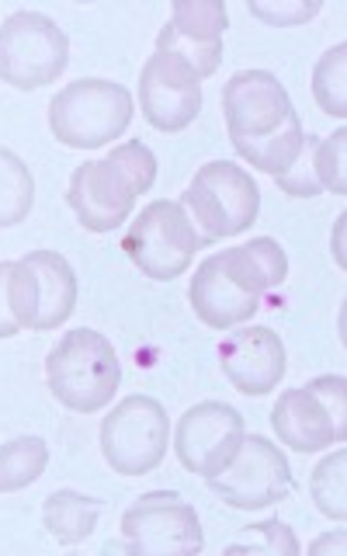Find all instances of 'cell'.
<instances>
[{"label": "cell", "instance_id": "cell-1", "mask_svg": "<svg viewBox=\"0 0 347 556\" xmlns=\"http://www.w3.org/2000/svg\"><path fill=\"white\" fill-rule=\"evenodd\" d=\"M222 115L233 150L250 167L285 174L306 143V129L292 98L268 70H240L222 87Z\"/></svg>", "mask_w": 347, "mask_h": 556}, {"label": "cell", "instance_id": "cell-2", "mask_svg": "<svg viewBox=\"0 0 347 556\" xmlns=\"http://www.w3.org/2000/svg\"><path fill=\"white\" fill-rule=\"evenodd\" d=\"M288 278L285 248L271 237H257L233 251L205 257L188 286L195 317L213 330L247 324L265 306V295Z\"/></svg>", "mask_w": 347, "mask_h": 556}, {"label": "cell", "instance_id": "cell-3", "mask_svg": "<svg viewBox=\"0 0 347 556\" xmlns=\"http://www.w3.org/2000/svg\"><path fill=\"white\" fill-rule=\"evenodd\" d=\"M156 181V156L146 143L112 147L101 161H83L66 185V202L77 213L80 226L91 233H112L129 223L136 199L146 195Z\"/></svg>", "mask_w": 347, "mask_h": 556}, {"label": "cell", "instance_id": "cell-4", "mask_svg": "<svg viewBox=\"0 0 347 556\" xmlns=\"http://www.w3.org/2000/svg\"><path fill=\"white\" fill-rule=\"evenodd\" d=\"M46 382L63 407L77 414H98L118 393L121 362L101 330L77 327L46 355Z\"/></svg>", "mask_w": 347, "mask_h": 556}, {"label": "cell", "instance_id": "cell-5", "mask_svg": "<svg viewBox=\"0 0 347 556\" xmlns=\"http://www.w3.org/2000/svg\"><path fill=\"white\" fill-rule=\"evenodd\" d=\"M136 101L129 87L104 77L66 84L49 101V129L69 150H98L129 129Z\"/></svg>", "mask_w": 347, "mask_h": 556}, {"label": "cell", "instance_id": "cell-6", "mask_svg": "<svg viewBox=\"0 0 347 556\" xmlns=\"http://www.w3.org/2000/svg\"><path fill=\"white\" fill-rule=\"evenodd\" d=\"M184 213L202 233L205 248L219 243L226 237L243 233L260 213V188L250 178V170H243L230 161H208L195 170L188 191H184Z\"/></svg>", "mask_w": 347, "mask_h": 556}, {"label": "cell", "instance_id": "cell-7", "mask_svg": "<svg viewBox=\"0 0 347 556\" xmlns=\"http://www.w3.org/2000/svg\"><path fill=\"white\" fill-rule=\"evenodd\" d=\"M121 251L153 282H170L191 268L195 254L205 251V240L195 230V223L188 219L181 202L156 199L129 223L126 237H121Z\"/></svg>", "mask_w": 347, "mask_h": 556}, {"label": "cell", "instance_id": "cell-8", "mask_svg": "<svg viewBox=\"0 0 347 556\" xmlns=\"http://www.w3.org/2000/svg\"><path fill=\"white\" fill-rule=\"evenodd\" d=\"M271 428L295 452H320L347 439V382L320 376L306 387L285 390L271 410Z\"/></svg>", "mask_w": 347, "mask_h": 556}, {"label": "cell", "instance_id": "cell-9", "mask_svg": "<svg viewBox=\"0 0 347 556\" xmlns=\"http://www.w3.org/2000/svg\"><path fill=\"white\" fill-rule=\"evenodd\" d=\"M69 63L66 31L42 11H14L0 25V80L17 91L56 84Z\"/></svg>", "mask_w": 347, "mask_h": 556}, {"label": "cell", "instance_id": "cell-10", "mask_svg": "<svg viewBox=\"0 0 347 556\" xmlns=\"http://www.w3.org/2000/svg\"><path fill=\"white\" fill-rule=\"evenodd\" d=\"M167 410L153 396H126L101 421V456L121 477H146L167 456Z\"/></svg>", "mask_w": 347, "mask_h": 556}, {"label": "cell", "instance_id": "cell-11", "mask_svg": "<svg viewBox=\"0 0 347 556\" xmlns=\"http://www.w3.org/2000/svg\"><path fill=\"white\" fill-rule=\"evenodd\" d=\"M121 546L132 556H198L205 546L195 504L174 491H150L121 515Z\"/></svg>", "mask_w": 347, "mask_h": 556}, {"label": "cell", "instance_id": "cell-12", "mask_svg": "<svg viewBox=\"0 0 347 556\" xmlns=\"http://www.w3.org/2000/svg\"><path fill=\"white\" fill-rule=\"evenodd\" d=\"M208 491L236 511H260L285 501L295 491V480L282 448L260 439V434H250V439L243 434L233 463L208 480Z\"/></svg>", "mask_w": 347, "mask_h": 556}, {"label": "cell", "instance_id": "cell-13", "mask_svg": "<svg viewBox=\"0 0 347 556\" xmlns=\"http://www.w3.org/2000/svg\"><path fill=\"white\" fill-rule=\"evenodd\" d=\"M243 434L247 431H243V417L236 407L205 400V404H195L181 414L178 428H174V452L188 473L213 480L233 463Z\"/></svg>", "mask_w": 347, "mask_h": 556}, {"label": "cell", "instance_id": "cell-14", "mask_svg": "<svg viewBox=\"0 0 347 556\" xmlns=\"http://www.w3.org/2000/svg\"><path fill=\"white\" fill-rule=\"evenodd\" d=\"M226 4L219 0H178L170 22L156 35V52L181 60L198 80L213 77L222 63V31H226Z\"/></svg>", "mask_w": 347, "mask_h": 556}, {"label": "cell", "instance_id": "cell-15", "mask_svg": "<svg viewBox=\"0 0 347 556\" xmlns=\"http://www.w3.org/2000/svg\"><path fill=\"white\" fill-rule=\"evenodd\" d=\"M139 112L153 129L181 132L202 112V80L181 60L153 52L139 74Z\"/></svg>", "mask_w": 347, "mask_h": 556}, {"label": "cell", "instance_id": "cell-16", "mask_svg": "<svg viewBox=\"0 0 347 556\" xmlns=\"http://www.w3.org/2000/svg\"><path fill=\"white\" fill-rule=\"evenodd\" d=\"M285 344L271 327H236L219 341V369L243 396H265L285 376Z\"/></svg>", "mask_w": 347, "mask_h": 556}, {"label": "cell", "instance_id": "cell-17", "mask_svg": "<svg viewBox=\"0 0 347 556\" xmlns=\"http://www.w3.org/2000/svg\"><path fill=\"white\" fill-rule=\"evenodd\" d=\"M22 261L35 278V330H56L77 309V271L56 251H28Z\"/></svg>", "mask_w": 347, "mask_h": 556}, {"label": "cell", "instance_id": "cell-18", "mask_svg": "<svg viewBox=\"0 0 347 556\" xmlns=\"http://www.w3.org/2000/svg\"><path fill=\"white\" fill-rule=\"evenodd\" d=\"M101 508H104L101 497H87L77 491H52L42 504L46 532L56 539L60 546H77L83 539L94 535Z\"/></svg>", "mask_w": 347, "mask_h": 556}, {"label": "cell", "instance_id": "cell-19", "mask_svg": "<svg viewBox=\"0 0 347 556\" xmlns=\"http://www.w3.org/2000/svg\"><path fill=\"white\" fill-rule=\"evenodd\" d=\"M35 278L25 261H0V338L35 330Z\"/></svg>", "mask_w": 347, "mask_h": 556}, {"label": "cell", "instance_id": "cell-20", "mask_svg": "<svg viewBox=\"0 0 347 556\" xmlns=\"http://www.w3.org/2000/svg\"><path fill=\"white\" fill-rule=\"evenodd\" d=\"M49 445L39 434H17L8 445H0V494L25 491L46 473Z\"/></svg>", "mask_w": 347, "mask_h": 556}, {"label": "cell", "instance_id": "cell-21", "mask_svg": "<svg viewBox=\"0 0 347 556\" xmlns=\"http://www.w3.org/2000/svg\"><path fill=\"white\" fill-rule=\"evenodd\" d=\"M35 205V178L17 153L0 147V230L25 223Z\"/></svg>", "mask_w": 347, "mask_h": 556}, {"label": "cell", "instance_id": "cell-22", "mask_svg": "<svg viewBox=\"0 0 347 556\" xmlns=\"http://www.w3.org/2000/svg\"><path fill=\"white\" fill-rule=\"evenodd\" d=\"M312 98H317L320 112L334 118L347 115V46L344 42L326 49L317 70H312Z\"/></svg>", "mask_w": 347, "mask_h": 556}, {"label": "cell", "instance_id": "cell-23", "mask_svg": "<svg viewBox=\"0 0 347 556\" xmlns=\"http://www.w3.org/2000/svg\"><path fill=\"white\" fill-rule=\"evenodd\" d=\"M344 469H347V452L337 448L334 456H326L317 469H312L309 477V494L317 501V508L334 518V521H344L347 518V486H344Z\"/></svg>", "mask_w": 347, "mask_h": 556}, {"label": "cell", "instance_id": "cell-24", "mask_svg": "<svg viewBox=\"0 0 347 556\" xmlns=\"http://www.w3.org/2000/svg\"><path fill=\"white\" fill-rule=\"evenodd\" d=\"M226 553H250V556H295L299 553V539L285 526V521L268 518L260 526L243 529L236 543L226 546Z\"/></svg>", "mask_w": 347, "mask_h": 556}, {"label": "cell", "instance_id": "cell-25", "mask_svg": "<svg viewBox=\"0 0 347 556\" xmlns=\"http://www.w3.org/2000/svg\"><path fill=\"white\" fill-rule=\"evenodd\" d=\"M312 170L323 191L344 195L347 191V129H337L334 136L317 139L312 147Z\"/></svg>", "mask_w": 347, "mask_h": 556}, {"label": "cell", "instance_id": "cell-26", "mask_svg": "<svg viewBox=\"0 0 347 556\" xmlns=\"http://www.w3.org/2000/svg\"><path fill=\"white\" fill-rule=\"evenodd\" d=\"M247 11L260 17L271 28H292V25H306L312 22L323 4L320 0H282V4H260V0H247Z\"/></svg>", "mask_w": 347, "mask_h": 556}, {"label": "cell", "instance_id": "cell-27", "mask_svg": "<svg viewBox=\"0 0 347 556\" xmlns=\"http://www.w3.org/2000/svg\"><path fill=\"white\" fill-rule=\"evenodd\" d=\"M326 549L344 553V532H330V535H320L317 543L309 546V553H312V556H320V553H326Z\"/></svg>", "mask_w": 347, "mask_h": 556}]
</instances>
